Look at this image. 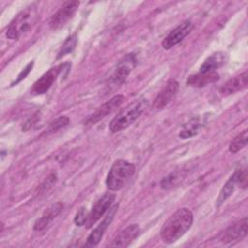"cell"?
Listing matches in <instances>:
<instances>
[{"instance_id": "cell-1", "label": "cell", "mask_w": 248, "mask_h": 248, "mask_svg": "<svg viewBox=\"0 0 248 248\" xmlns=\"http://www.w3.org/2000/svg\"><path fill=\"white\" fill-rule=\"evenodd\" d=\"M193 223V214L188 208H179L173 212L164 223L160 235L165 243L170 244L179 239Z\"/></svg>"}, {"instance_id": "cell-2", "label": "cell", "mask_w": 248, "mask_h": 248, "mask_svg": "<svg viewBox=\"0 0 248 248\" xmlns=\"http://www.w3.org/2000/svg\"><path fill=\"white\" fill-rule=\"evenodd\" d=\"M40 16L35 5L28 6L11 21L7 28L6 35L11 40H17L30 30L39 20Z\"/></svg>"}, {"instance_id": "cell-3", "label": "cell", "mask_w": 248, "mask_h": 248, "mask_svg": "<svg viewBox=\"0 0 248 248\" xmlns=\"http://www.w3.org/2000/svg\"><path fill=\"white\" fill-rule=\"evenodd\" d=\"M147 106L148 101L144 98H140L130 103L110 121L109 130L112 133H117L128 128L142 114Z\"/></svg>"}, {"instance_id": "cell-4", "label": "cell", "mask_w": 248, "mask_h": 248, "mask_svg": "<svg viewBox=\"0 0 248 248\" xmlns=\"http://www.w3.org/2000/svg\"><path fill=\"white\" fill-rule=\"evenodd\" d=\"M136 170L135 166L125 160H117L111 166L107 179L106 185L109 191L121 190L132 178Z\"/></svg>"}, {"instance_id": "cell-5", "label": "cell", "mask_w": 248, "mask_h": 248, "mask_svg": "<svg viewBox=\"0 0 248 248\" xmlns=\"http://www.w3.org/2000/svg\"><path fill=\"white\" fill-rule=\"evenodd\" d=\"M236 186L246 188L247 186V171L246 169L236 170L233 174L228 179V181L223 186L220 194L216 200V206L219 207L228 198L232 196L234 192Z\"/></svg>"}, {"instance_id": "cell-6", "label": "cell", "mask_w": 248, "mask_h": 248, "mask_svg": "<svg viewBox=\"0 0 248 248\" xmlns=\"http://www.w3.org/2000/svg\"><path fill=\"white\" fill-rule=\"evenodd\" d=\"M115 195L112 193H105L93 205L91 211L87 215L85 222L86 228H91L96 222H98L101 217H103L110 208L112 202H114Z\"/></svg>"}, {"instance_id": "cell-7", "label": "cell", "mask_w": 248, "mask_h": 248, "mask_svg": "<svg viewBox=\"0 0 248 248\" xmlns=\"http://www.w3.org/2000/svg\"><path fill=\"white\" fill-rule=\"evenodd\" d=\"M136 65V58L134 54H128L123 57L117 64L114 72L109 78L110 85L119 86L127 79L130 73L133 71Z\"/></svg>"}, {"instance_id": "cell-8", "label": "cell", "mask_w": 248, "mask_h": 248, "mask_svg": "<svg viewBox=\"0 0 248 248\" xmlns=\"http://www.w3.org/2000/svg\"><path fill=\"white\" fill-rule=\"evenodd\" d=\"M79 2L78 1H68L65 2L59 10L50 17L49 27L53 30H57L63 27L75 15L78 10Z\"/></svg>"}, {"instance_id": "cell-9", "label": "cell", "mask_w": 248, "mask_h": 248, "mask_svg": "<svg viewBox=\"0 0 248 248\" xmlns=\"http://www.w3.org/2000/svg\"><path fill=\"white\" fill-rule=\"evenodd\" d=\"M194 25L190 20L183 21L172 31H170L162 42V46L165 49H170L175 45L180 43L186 36L190 34Z\"/></svg>"}, {"instance_id": "cell-10", "label": "cell", "mask_w": 248, "mask_h": 248, "mask_svg": "<svg viewBox=\"0 0 248 248\" xmlns=\"http://www.w3.org/2000/svg\"><path fill=\"white\" fill-rule=\"evenodd\" d=\"M124 101V97L122 95H116L104 103L102 106L96 108V110L86 119L85 124H94L101 120L102 118L106 117L108 114L111 113L115 108H117Z\"/></svg>"}, {"instance_id": "cell-11", "label": "cell", "mask_w": 248, "mask_h": 248, "mask_svg": "<svg viewBox=\"0 0 248 248\" xmlns=\"http://www.w3.org/2000/svg\"><path fill=\"white\" fill-rule=\"evenodd\" d=\"M178 82L175 79H170L165 85L164 89L156 97L153 107L156 109H162L169 105L174 98L178 90Z\"/></svg>"}, {"instance_id": "cell-12", "label": "cell", "mask_w": 248, "mask_h": 248, "mask_svg": "<svg viewBox=\"0 0 248 248\" xmlns=\"http://www.w3.org/2000/svg\"><path fill=\"white\" fill-rule=\"evenodd\" d=\"M116 210H117V206L112 207L109 210V212L108 213V215L105 217V219L92 231V232L88 235V237L86 239L87 245L95 246V245H97L100 242V240L102 239L106 230L108 229V227L109 226L110 222L112 221L113 216H114Z\"/></svg>"}, {"instance_id": "cell-13", "label": "cell", "mask_w": 248, "mask_h": 248, "mask_svg": "<svg viewBox=\"0 0 248 248\" xmlns=\"http://www.w3.org/2000/svg\"><path fill=\"white\" fill-rule=\"evenodd\" d=\"M248 80L247 71L230 78L226 83H224L220 88V93L223 96L232 95L243 88L246 87Z\"/></svg>"}, {"instance_id": "cell-14", "label": "cell", "mask_w": 248, "mask_h": 248, "mask_svg": "<svg viewBox=\"0 0 248 248\" xmlns=\"http://www.w3.org/2000/svg\"><path fill=\"white\" fill-rule=\"evenodd\" d=\"M140 229L137 224H133L119 232V233L115 236L112 242L109 244L110 247H126L128 246L139 234Z\"/></svg>"}, {"instance_id": "cell-15", "label": "cell", "mask_w": 248, "mask_h": 248, "mask_svg": "<svg viewBox=\"0 0 248 248\" xmlns=\"http://www.w3.org/2000/svg\"><path fill=\"white\" fill-rule=\"evenodd\" d=\"M246 234H247V218L244 217L240 221L230 226L225 231V233L221 240L224 243H229V242H232L233 240L241 239Z\"/></svg>"}, {"instance_id": "cell-16", "label": "cell", "mask_w": 248, "mask_h": 248, "mask_svg": "<svg viewBox=\"0 0 248 248\" xmlns=\"http://www.w3.org/2000/svg\"><path fill=\"white\" fill-rule=\"evenodd\" d=\"M58 68L50 69L46 73H45L33 85L31 92L35 95H42L45 94L54 82L57 75H58Z\"/></svg>"}, {"instance_id": "cell-17", "label": "cell", "mask_w": 248, "mask_h": 248, "mask_svg": "<svg viewBox=\"0 0 248 248\" xmlns=\"http://www.w3.org/2000/svg\"><path fill=\"white\" fill-rule=\"evenodd\" d=\"M62 208H63V204L59 202L47 207L46 210L43 213V215L35 222L34 230L40 232L46 229L49 225V223L61 212Z\"/></svg>"}, {"instance_id": "cell-18", "label": "cell", "mask_w": 248, "mask_h": 248, "mask_svg": "<svg viewBox=\"0 0 248 248\" xmlns=\"http://www.w3.org/2000/svg\"><path fill=\"white\" fill-rule=\"evenodd\" d=\"M226 55L223 52H216L205 59L203 64L200 68V73L206 74L215 72L218 68L223 66L226 62Z\"/></svg>"}, {"instance_id": "cell-19", "label": "cell", "mask_w": 248, "mask_h": 248, "mask_svg": "<svg viewBox=\"0 0 248 248\" xmlns=\"http://www.w3.org/2000/svg\"><path fill=\"white\" fill-rule=\"evenodd\" d=\"M219 79V75L216 72L202 74L198 73L188 78L187 83L194 87H202L208 83H213Z\"/></svg>"}, {"instance_id": "cell-20", "label": "cell", "mask_w": 248, "mask_h": 248, "mask_svg": "<svg viewBox=\"0 0 248 248\" xmlns=\"http://www.w3.org/2000/svg\"><path fill=\"white\" fill-rule=\"evenodd\" d=\"M248 140V135H247V130H244L242 133L237 135L230 143L229 145V150L232 153H236L240 149H242L244 146H246Z\"/></svg>"}, {"instance_id": "cell-21", "label": "cell", "mask_w": 248, "mask_h": 248, "mask_svg": "<svg viewBox=\"0 0 248 248\" xmlns=\"http://www.w3.org/2000/svg\"><path fill=\"white\" fill-rule=\"evenodd\" d=\"M201 128V122L198 119H192L190 122H188L184 128L180 132V138L187 139L190 137H193L194 135L198 134V131Z\"/></svg>"}, {"instance_id": "cell-22", "label": "cell", "mask_w": 248, "mask_h": 248, "mask_svg": "<svg viewBox=\"0 0 248 248\" xmlns=\"http://www.w3.org/2000/svg\"><path fill=\"white\" fill-rule=\"evenodd\" d=\"M76 44H77V37L76 35H73L71 37H69L65 43L62 45L61 46V49L60 51L58 52V55H57V58H60L66 54H68L69 52H71L75 46H76Z\"/></svg>"}, {"instance_id": "cell-23", "label": "cell", "mask_w": 248, "mask_h": 248, "mask_svg": "<svg viewBox=\"0 0 248 248\" xmlns=\"http://www.w3.org/2000/svg\"><path fill=\"white\" fill-rule=\"evenodd\" d=\"M69 118L65 115L63 116H59L58 118H56L55 120H53L50 124H49V131L53 132V131H56V130H59L65 126H67L69 124Z\"/></svg>"}, {"instance_id": "cell-24", "label": "cell", "mask_w": 248, "mask_h": 248, "mask_svg": "<svg viewBox=\"0 0 248 248\" xmlns=\"http://www.w3.org/2000/svg\"><path fill=\"white\" fill-rule=\"evenodd\" d=\"M87 211H86V208L84 207H81L76 214V217H75V224L77 226H83L86 222V219H87Z\"/></svg>"}, {"instance_id": "cell-25", "label": "cell", "mask_w": 248, "mask_h": 248, "mask_svg": "<svg viewBox=\"0 0 248 248\" xmlns=\"http://www.w3.org/2000/svg\"><path fill=\"white\" fill-rule=\"evenodd\" d=\"M32 65H33V63H30L24 70H23V72H21V74L18 76V78H17V81H19L20 79H22V78H24L25 77H26V75L29 73V71H30V69L32 68ZM16 81V82H17Z\"/></svg>"}]
</instances>
